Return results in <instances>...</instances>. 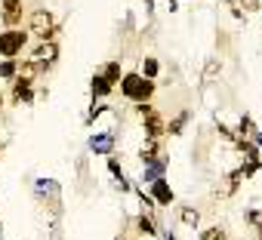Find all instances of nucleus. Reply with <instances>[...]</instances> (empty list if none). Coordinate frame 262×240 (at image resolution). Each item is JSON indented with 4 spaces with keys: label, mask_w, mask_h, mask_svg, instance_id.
I'll use <instances>...</instances> for the list:
<instances>
[{
    "label": "nucleus",
    "mask_w": 262,
    "mask_h": 240,
    "mask_svg": "<svg viewBox=\"0 0 262 240\" xmlns=\"http://www.w3.org/2000/svg\"><path fill=\"white\" fill-rule=\"evenodd\" d=\"M120 92L129 102H148L155 95V80H148L142 74H123L120 77Z\"/></svg>",
    "instance_id": "obj_1"
},
{
    "label": "nucleus",
    "mask_w": 262,
    "mask_h": 240,
    "mask_svg": "<svg viewBox=\"0 0 262 240\" xmlns=\"http://www.w3.org/2000/svg\"><path fill=\"white\" fill-rule=\"evenodd\" d=\"M25 43H28V34L19 31V28H10V31L0 34V56H4V59H16Z\"/></svg>",
    "instance_id": "obj_2"
},
{
    "label": "nucleus",
    "mask_w": 262,
    "mask_h": 240,
    "mask_svg": "<svg viewBox=\"0 0 262 240\" xmlns=\"http://www.w3.org/2000/svg\"><path fill=\"white\" fill-rule=\"evenodd\" d=\"M28 28H31V34H34V37L50 40V37H53L56 22H53V16H50L47 10H37V13H31V16H28Z\"/></svg>",
    "instance_id": "obj_3"
},
{
    "label": "nucleus",
    "mask_w": 262,
    "mask_h": 240,
    "mask_svg": "<svg viewBox=\"0 0 262 240\" xmlns=\"http://www.w3.org/2000/svg\"><path fill=\"white\" fill-rule=\"evenodd\" d=\"M142 120H145V130H148V136L155 139V142H161V136L167 133V124H164V117H161V111H148V114H142Z\"/></svg>",
    "instance_id": "obj_4"
},
{
    "label": "nucleus",
    "mask_w": 262,
    "mask_h": 240,
    "mask_svg": "<svg viewBox=\"0 0 262 240\" xmlns=\"http://www.w3.org/2000/svg\"><path fill=\"white\" fill-rule=\"evenodd\" d=\"M13 99H16V102H31V99H34V92H31V77H22V74L13 77Z\"/></svg>",
    "instance_id": "obj_5"
},
{
    "label": "nucleus",
    "mask_w": 262,
    "mask_h": 240,
    "mask_svg": "<svg viewBox=\"0 0 262 240\" xmlns=\"http://www.w3.org/2000/svg\"><path fill=\"white\" fill-rule=\"evenodd\" d=\"M22 22V0H4V25L16 28Z\"/></svg>",
    "instance_id": "obj_6"
},
{
    "label": "nucleus",
    "mask_w": 262,
    "mask_h": 240,
    "mask_svg": "<svg viewBox=\"0 0 262 240\" xmlns=\"http://www.w3.org/2000/svg\"><path fill=\"white\" fill-rule=\"evenodd\" d=\"M151 197L158 200V206H170V203H173V191H170V185H167L164 179H158V182L151 185Z\"/></svg>",
    "instance_id": "obj_7"
},
{
    "label": "nucleus",
    "mask_w": 262,
    "mask_h": 240,
    "mask_svg": "<svg viewBox=\"0 0 262 240\" xmlns=\"http://www.w3.org/2000/svg\"><path fill=\"white\" fill-rule=\"evenodd\" d=\"M56 56H59V46H56L53 40H43V43L37 46V53H34V62H37V65H43V59H47V62H53Z\"/></svg>",
    "instance_id": "obj_8"
},
{
    "label": "nucleus",
    "mask_w": 262,
    "mask_h": 240,
    "mask_svg": "<svg viewBox=\"0 0 262 240\" xmlns=\"http://www.w3.org/2000/svg\"><path fill=\"white\" fill-rule=\"evenodd\" d=\"M90 86H93V95H96V99H102V95H108V92H111V86H114V83H111L108 77H102V74H96Z\"/></svg>",
    "instance_id": "obj_9"
},
{
    "label": "nucleus",
    "mask_w": 262,
    "mask_h": 240,
    "mask_svg": "<svg viewBox=\"0 0 262 240\" xmlns=\"http://www.w3.org/2000/svg\"><path fill=\"white\" fill-rule=\"evenodd\" d=\"M16 74H19V62L16 59H4V62H0V77H10L13 80Z\"/></svg>",
    "instance_id": "obj_10"
},
{
    "label": "nucleus",
    "mask_w": 262,
    "mask_h": 240,
    "mask_svg": "<svg viewBox=\"0 0 262 240\" xmlns=\"http://www.w3.org/2000/svg\"><path fill=\"white\" fill-rule=\"evenodd\" d=\"M136 228H139L145 237H155V234H158V228H155V222H151L148 215H139V219H136Z\"/></svg>",
    "instance_id": "obj_11"
},
{
    "label": "nucleus",
    "mask_w": 262,
    "mask_h": 240,
    "mask_svg": "<svg viewBox=\"0 0 262 240\" xmlns=\"http://www.w3.org/2000/svg\"><path fill=\"white\" fill-rule=\"evenodd\" d=\"M201 240H228V234H225V228L213 225V228H207V231L201 234Z\"/></svg>",
    "instance_id": "obj_12"
},
{
    "label": "nucleus",
    "mask_w": 262,
    "mask_h": 240,
    "mask_svg": "<svg viewBox=\"0 0 262 240\" xmlns=\"http://www.w3.org/2000/svg\"><path fill=\"white\" fill-rule=\"evenodd\" d=\"M158 71H161V65H158V59H151V56H148V59L142 62V77H148V80H151V77H155Z\"/></svg>",
    "instance_id": "obj_13"
},
{
    "label": "nucleus",
    "mask_w": 262,
    "mask_h": 240,
    "mask_svg": "<svg viewBox=\"0 0 262 240\" xmlns=\"http://www.w3.org/2000/svg\"><path fill=\"white\" fill-rule=\"evenodd\" d=\"M102 77H108L111 83H117V80L123 77V74H120V62H108V65H105V74H102Z\"/></svg>",
    "instance_id": "obj_14"
},
{
    "label": "nucleus",
    "mask_w": 262,
    "mask_h": 240,
    "mask_svg": "<svg viewBox=\"0 0 262 240\" xmlns=\"http://www.w3.org/2000/svg\"><path fill=\"white\" fill-rule=\"evenodd\" d=\"M93 151H111V136H96L93 139Z\"/></svg>",
    "instance_id": "obj_15"
},
{
    "label": "nucleus",
    "mask_w": 262,
    "mask_h": 240,
    "mask_svg": "<svg viewBox=\"0 0 262 240\" xmlns=\"http://www.w3.org/2000/svg\"><path fill=\"white\" fill-rule=\"evenodd\" d=\"M247 222H250L256 231H262V209H253V212L247 215Z\"/></svg>",
    "instance_id": "obj_16"
},
{
    "label": "nucleus",
    "mask_w": 262,
    "mask_h": 240,
    "mask_svg": "<svg viewBox=\"0 0 262 240\" xmlns=\"http://www.w3.org/2000/svg\"><path fill=\"white\" fill-rule=\"evenodd\" d=\"M182 212H185V215H182V219H185V222H188V225H198V219H201V215H198V209H188V206H185V209H182Z\"/></svg>",
    "instance_id": "obj_17"
},
{
    "label": "nucleus",
    "mask_w": 262,
    "mask_h": 240,
    "mask_svg": "<svg viewBox=\"0 0 262 240\" xmlns=\"http://www.w3.org/2000/svg\"><path fill=\"white\" fill-rule=\"evenodd\" d=\"M241 4H244L247 13H256V10H259V0H241Z\"/></svg>",
    "instance_id": "obj_18"
},
{
    "label": "nucleus",
    "mask_w": 262,
    "mask_h": 240,
    "mask_svg": "<svg viewBox=\"0 0 262 240\" xmlns=\"http://www.w3.org/2000/svg\"><path fill=\"white\" fill-rule=\"evenodd\" d=\"M0 108H4V95H0Z\"/></svg>",
    "instance_id": "obj_19"
},
{
    "label": "nucleus",
    "mask_w": 262,
    "mask_h": 240,
    "mask_svg": "<svg viewBox=\"0 0 262 240\" xmlns=\"http://www.w3.org/2000/svg\"><path fill=\"white\" fill-rule=\"evenodd\" d=\"M167 240H176V237H167Z\"/></svg>",
    "instance_id": "obj_20"
},
{
    "label": "nucleus",
    "mask_w": 262,
    "mask_h": 240,
    "mask_svg": "<svg viewBox=\"0 0 262 240\" xmlns=\"http://www.w3.org/2000/svg\"><path fill=\"white\" fill-rule=\"evenodd\" d=\"M259 240H262V231H259Z\"/></svg>",
    "instance_id": "obj_21"
}]
</instances>
